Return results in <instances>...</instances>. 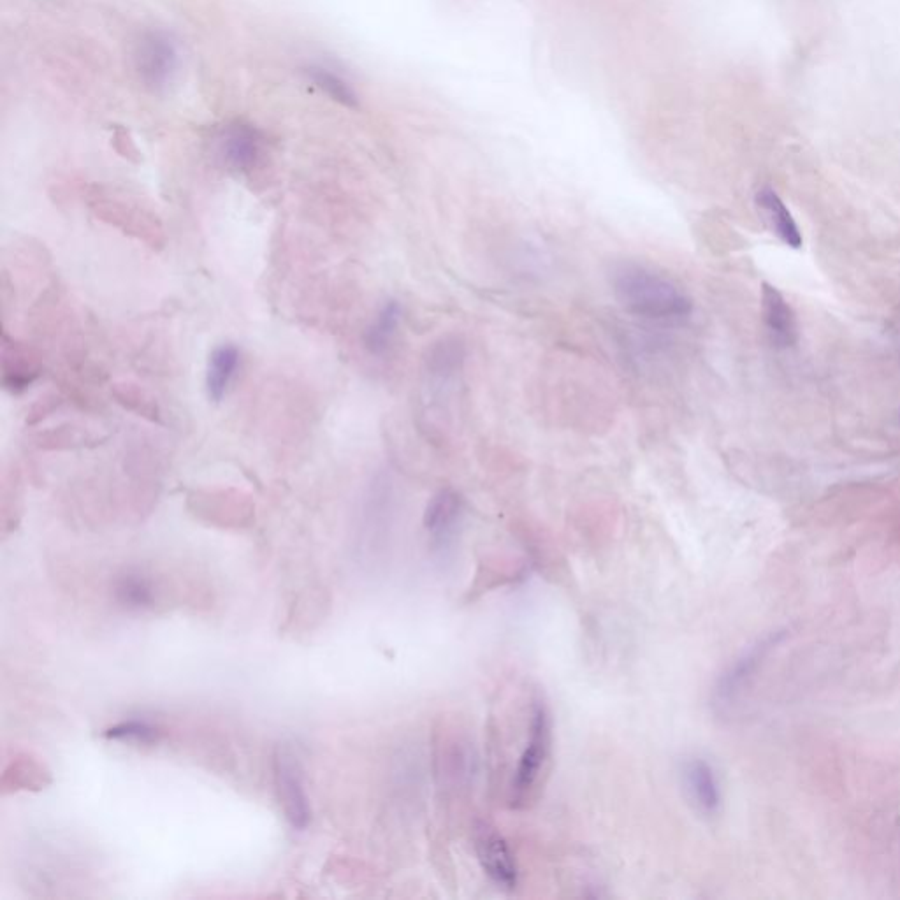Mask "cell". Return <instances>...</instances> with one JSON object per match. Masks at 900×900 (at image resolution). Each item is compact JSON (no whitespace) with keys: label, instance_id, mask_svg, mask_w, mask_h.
Here are the masks:
<instances>
[{"label":"cell","instance_id":"obj_2","mask_svg":"<svg viewBox=\"0 0 900 900\" xmlns=\"http://www.w3.org/2000/svg\"><path fill=\"white\" fill-rule=\"evenodd\" d=\"M552 753V719L549 707L542 698L531 705L530 728L519 756L517 769L510 783V804L516 809L528 807L537 797L538 786L544 777Z\"/></svg>","mask_w":900,"mask_h":900},{"label":"cell","instance_id":"obj_9","mask_svg":"<svg viewBox=\"0 0 900 900\" xmlns=\"http://www.w3.org/2000/svg\"><path fill=\"white\" fill-rule=\"evenodd\" d=\"M465 514V500L454 489H442L429 500L424 512V528L438 547H445L456 535Z\"/></svg>","mask_w":900,"mask_h":900},{"label":"cell","instance_id":"obj_13","mask_svg":"<svg viewBox=\"0 0 900 900\" xmlns=\"http://www.w3.org/2000/svg\"><path fill=\"white\" fill-rule=\"evenodd\" d=\"M190 503L196 505L199 516L218 519L225 517V524L241 523V519L252 516V503L248 496L234 491V489H220V491H199L190 498Z\"/></svg>","mask_w":900,"mask_h":900},{"label":"cell","instance_id":"obj_18","mask_svg":"<svg viewBox=\"0 0 900 900\" xmlns=\"http://www.w3.org/2000/svg\"><path fill=\"white\" fill-rule=\"evenodd\" d=\"M111 394L117 400L118 405H122L132 414L139 415L146 421L157 422V424L162 422L159 403L150 392L146 391L145 387L132 384V382H120V384L113 385Z\"/></svg>","mask_w":900,"mask_h":900},{"label":"cell","instance_id":"obj_19","mask_svg":"<svg viewBox=\"0 0 900 900\" xmlns=\"http://www.w3.org/2000/svg\"><path fill=\"white\" fill-rule=\"evenodd\" d=\"M97 442V436L85 431L78 426H60V428L48 429L37 436V447L43 450H64L83 447L87 443Z\"/></svg>","mask_w":900,"mask_h":900},{"label":"cell","instance_id":"obj_11","mask_svg":"<svg viewBox=\"0 0 900 900\" xmlns=\"http://www.w3.org/2000/svg\"><path fill=\"white\" fill-rule=\"evenodd\" d=\"M763 322L769 329L772 342L779 347H792L799 340V324L790 303L774 285H762Z\"/></svg>","mask_w":900,"mask_h":900},{"label":"cell","instance_id":"obj_8","mask_svg":"<svg viewBox=\"0 0 900 900\" xmlns=\"http://www.w3.org/2000/svg\"><path fill=\"white\" fill-rule=\"evenodd\" d=\"M683 776L684 790L688 793V799L695 806L698 813L704 814L707 818H712L721 811L723 804V795H721V786L716 776V770L711 763L693 756L690 760L683 763L681 769Z\"/></svg>","mask_w":900,"mask_h":900},{"label":"cell","instance_id":"obj_1","mask_svg":"<svg viewBox=\"0 0 900 900\" xmlns=\"http://www.w3.org/2000/svg\"><path fill=\"white\" fill-rule=\"evenodd\" d=\"M610 285L626 312L658 324H683L693 312L691 299L679 285L651 269L626 262L610 273Z\"/></svg>","mask_w":900,"mask_h":900},{"label":"cell","instance_id":"obj_21","mask_svg":"<svg viewBox=\"0 0 900 900\" xmlns=\"http://www.w3.org/2000/svg\"><path fill=\"white\" fill-rule=\"evenodd\" d=\"M104 735L111 741L134 742V744L152 746L160 741L162 732H160L159 726L152 725L148 721L131 719V721L118 723L117 726H111Z\"/></svg>","mask_w":900,"mask_h":900},{"label":"cell","instance_id":"obj_6","mask_svg":"<svg viewBox=\"0 0 900 900\" xmlns=\"http://www.w3.org/2000/svg\"><path fill=\"white\" fill-rule=\"evenodd\" d=\"M176 66H178V53L175 44L160 32L146 34L138 44L136 51V69L139 78L146 87L152 90H162L167 83L173 80Z\"/></svg>","mask_w":900,"mask_h":900},{"label":"cell","instance_id":"obj_5","mask_svg":"<svg viewBox=\"0 0 900 900\" xmlns=\"http://www.w3.org/2000/svg\"><path fill=\"white\" fill-rule=\"evenodd\" d=\"M475 851L480 867L500 890L512 892L519 883V869L516 858L500 832L487 825H480L475 834Z\"/></svg>","mask_w":900,"mask_h":900},{"label":"cell","instance_id":"obj_4","mask_svg":"<svg viewBox=\"0 0 900 900\" xmlns=\"http://www.w3.org/2000/svg\"><path fill=\"white\" fill-rule=\"evenodd\" d=\"M276 792L280 804L284 807L285 818L292 827L303 830L312 820V809L306 797L305 783H303V770L296 753L287 746L276 749L275 760Z\"/></svg>","mask_w":900,"mask_h":900},{"label":"cell","instance_id":"obj_10","mask_svg":"<svg viewBox=\"0 0 900 900\" xmlns=\"http://www.w3.org/2000/svg\"><path fill=\"white\" fill-rule=\"evenodd\" d=\"M220 150L227 166L238 173H250L261 160V134L252 125H229L222 136Z\"/></svg>","mask_w":900,"mask_h":900},{"label":"cell","instance_id":"obj_16","mask_svg":"<svg viewBox=\"0 0 900 900\" xmlns=\"http://www.w3.org/2000/svg\"><path fill=\"white\" fill-rule=\"evenodd\" d=\"M240 366V349L234 343H222L213 349L206 366V392L213 403L224 400Z\"/></svg>","mask_w":900,"mask_h":900},{"label":"cell","instance_id":"obj_14","mask_svg":"<svg viewBox=\"0 0 900 900\" xmlns=\"http://www.w3.org/2000/svg\"><path fill=\"white\" fill-rule=\"evenodd\" d=\"M113 596L120 607L131 612H143L157 607L160 588L152 575L141 570H127L113 584Z\"/></svg>","mask_w":900,"mask_h":900},{"label":"cell","instance_id":"obj_20","mask_svg":"<svg viewBox=\"0 0 900 900\" xmlns=\"http://www.w3.org/2000/svg\"><path fill=\"white\" fill-rule=\"evenodd\" d=\"M308 80L313 81L320 90H324L333 101L340 102L343 106L356 108L357 95L347 81L327 71L324 67H308L306 69Z\"/></svg>","mask_w":900,"mask_h":900},{"label":"cell","instance_id":"obj_3","mask_svg":"<svg viewBox=\"0 0 900 900\" xmlns=\"http://www.w3.org/2000/svg\"><path fill=\"white\" fill-rule=\"evenodd\" d=\"M784 637H786L784 630L765 635L762 640H758L756 644L749 647L748 651H744L730 667L726 668L714 688L712 702H714L716 711L726 712L734 707L735 702L742 697V693L755 679L763 661L769 658V654L783 642Z\"/></svg>","mask_w":900,"mask_h":900},{"label":"cell","instance_id":"obj_17","mask_svg":"<svg viewBox=\"0 0 900 900\" xmlns=\"http://www.w3.org/2000/svg\"><path fill=\"white\" fill-rule=\"evenodd\" d=\"M400 322V303L398 301H387L380 308V312L377 313L375 320L364 331V349L368 350L371 356H384L385 352L391 349L392 340L398 333Z\"/></svg>","mask_w":900,"mask_h":900},{"label":"cell","instance_id":"obj_7","mask_svg":"<svg viewBox=\"0 0 900 900\" xmlns=\"http://www.w3.org/2000/svg\"><path fill=\"white\" fill-rule=\"evenodd\" d=\"M95 215L104 220L106 224L117 227L124 234H131L138 240L145 241L150 247H162L166 243L164 229L159 220L152 213L139 210L132 204L113 201V199H101L94 203Z\"/></svg>","mask_w":900,"mask_h":900},{"label":"cell","instance_id":"obj_15","mask_svg":"<svg viewBox=\"0 0 900 900\" xmlns=\"http://www.w3.org/2000/svg\"><path fill=\"white\" fill-rule=\"evenodd\" d=\"M756 204L762 211L763 217L769 222L770 229L776 233L777 238L783 241L784 245L792 248L802 247L804 238L800 233L799 225L795 222L790 210L786 208L783 199L777 196L776 190L770 187H763L756 194Z\"/></svg>","mask_w":900,"mask_h":900},{"label":"cell","instance_id":"obj_12","mask_svg":"<svg viewBox=\"0 0 900 900\" xmlns=\"http://www.w3.org/2000/svg\"><path fill=\"white\" fill-rule=\"evenodd\" d=\"M2 370L6 389L13 394H20L36 382L43 368L34 350L23 343H9L8 336H4Z\"/></svg>","mask_w":900,"mask_h":900}]
</instances>
